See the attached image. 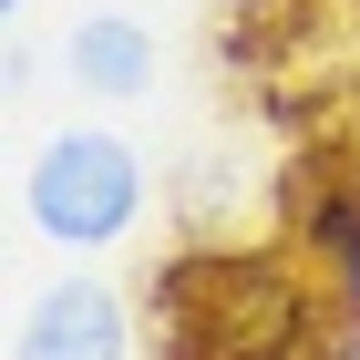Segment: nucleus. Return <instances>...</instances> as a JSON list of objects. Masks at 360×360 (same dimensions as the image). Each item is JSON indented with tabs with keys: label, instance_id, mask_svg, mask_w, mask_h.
I'll use <instances>...</instances> for the list:
<instances>
[{
	"label": "nucleus",
	"instance_id": "obj_1",
	"mask_svg": "<svg viewBox=\"0 0 360 360\" xmlns=\"http://www.w3.org/2000/svg\"><path fill=\"white\" fill-rule=\"evenodd\" d=\"M155 360H299L319 330V288L278 257L248 248H195L144 278Z\"/></svg>",
	"mask_w": 360,
	"mask_h": 360
},
{
	"label": "nucleus",
	"instance_id": "obj_4",
	"mask_svg": "<svg viewBox=\"0 0 360 360\" xmlns=\"http://www.w3.org/2000/svg\"><path fill=\"white\" fill-rule=\"evenodd\" d=\"M299 248L319 268L340 319H360V165H309L299 186Z\"/></svg>",
	"mask_w": 360,
	"mask_h": 360
},
{
	"label": "nucleus",
	"instance_id": "obj_2",
	"mask_svg": "<svg viewBox=\"0 0 360 360\" xmlns=\"http://www.w3.org/2000/svg\"><path fill=\"white\" fill-rule=\"evenodd\" d=\"M21 217H31V237H52V248H72V257L124 248L144 226V155L124 134H103V124H72V134L31 144Z\"/></svg>",
	"mask_w": 360,
	"mask_h": 360
},
{
	"label": "nucleus",
	"instance_id": "obj_3",
	"mask_svg": "<svg viewBox=\"0 0 360 360\" xmlns=\"http://www.w3.org/2000/svg\"><path fill=\"white\" fill-rule=\"evenodd\" d=\"M11 360H134V309L72 268L11 319Z\"/></svg>",
	"mask_w": 360,
	"mask_h": 360
},
{
	"label": "nucleus",
	"instance_id": "obj_5",
	"mask_svg": "<svg viewBox=\"0 0 360 360\" xmlns=\"http://www.w3.org/2000/svg\"><path fill=\"white\" fill-rule=\"evenodd\" d=\"M72 83L103 93V103H134V93H155V31L124 21V11H93V21H72Z\"/></svg>",
	"mask_w": 360,
	"mask_h": 360
}]
</instances>
